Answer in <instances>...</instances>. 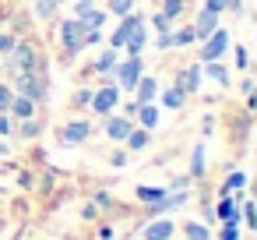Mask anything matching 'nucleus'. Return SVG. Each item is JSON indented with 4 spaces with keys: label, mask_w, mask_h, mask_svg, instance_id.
I'll use <instances>...</instances> for the list:
<instances>
[{
    "label": "nucleus",
    "mask_w": 257,
    "mask_h": 240,
    "mask_svg": "<svg viewBox=\"0 0 257 240\" xmlns=\"http://www.w3.org/2000/svg\"><path fill=\"white\" fill-rule=\"evenodd\" d=\"M15 96H29L32 103H39V99L46 96L43 74H39V71H22V74H15Z\"/></svg>",
    "instance_id": "f257e3e1"
},
{
    "label": "nucleus",
    "mask_w": 257,
    "mask_h": 240,
    "mask_svg": "<svg viewBox=\"0 0 257 240\" xmlns=\"http://www.w3.org/2000/svg\"><path fill=\"white\" fill-rule=\"evenodd\" d=\"M225 50H229V32H225V29H215L208 39H201V64H215V60H222Z\"/></svg>",
    "instance_id": "f03ea898"
},
{
    "label": "nucleus",
    "mask_w": 257,
    "mask_h": 240,
    "mask_svg": "<svg viewBox=\"0 0 257 240\" xmlns=\"http://www.w3.org/2000/svg\"><path fill=\"white\" fill-rule=\"evenodd\" d=\"M60 43H64V50H67L71 57L85 50V29H81V22H78V18L60 22Z\"/></svg>",
    "instance_id": "7ed1b4c3"
},
{
    "label": "nucleus",
    "mask_w": 257,
    "mask_h": 240,
    "mask_svg": "<svg viewBox=\"0 0 257 240\" xmlns=\"http://www.w3.org/2000/svg\"><path fill=\"white\" fill-rule=\"evenodd\" d=\"M95 131H92V120H71V124H64L60 131H57V141L60 145H81V141H88Z\"/></svg>",
    "instance_id": "20e7f679"
},
{
    "label": "nucleus",
    "mask_w": 257,
    "mask_h": 240,
    "mask_svg": "<svg viewBox=\"0 0 257 240\" xmlns=\"http://www.w3.org/2000/svg\"><path fill=\"white\" fill-rule=\"evenodd\" d=\"M116 106H120V89H116V85H102L99 92H92V110H95V117H109Z\"/></svg>",
    "instance_id": "39448f33"
},
{
    "label": "nucleus",
    "mask_w": 257,
    "mask_h": 240,
    "mask_svg": "<svg viewBox=\"0 0 257 240\" xmlns=\"http://www.w3.org/2000/svg\"><path fill=\"white\" fill-rule=\"evenodd\" d=\"M141 74H145L141 57H127V60L116 64V82H120V89H127V92H134V85H138Z\"/></svg>",
    "instance_id": "423d86ee"
},
{
    "label": "nucleus",
    "mask_w": 257,
    "mask_h": 240,
    "mask_svg": "<svg viewBox=\"0 0 257 240\" xmlns=\"http://www.w3.org/2000/svg\"><path fill=\"white\" fill-rule=\"evenodd\" d=\"M36 64H39V57H36L32 43H15V50H11V67H15V74L36 71Z\"/></svg>",
    "instance_id": "0eeeda50"
},
{
    "label": "nucleus",
    "mask_w": 257,
    "mask_h": 240,
    "mask_svg": "<svg viewBox=\"0 0 257 240\" xmlns=\"http://www.w3.org/2000/svg\"><path fill=\"white\" fill-rule=\"evenodd\" d=\"M141 22H145L141 15H123V22H120V25H116V32L109 36V46H113V50H123L127 36H131V32H134V29H138Z\"/></svg>",
    "instance_id": "6e6552de"
},
{
    "label": "nucleus",
    "mask_w": 257,
    "mask_h": 240,
    "mask_svg": "<svg viewBox=\"0 0 257 240\" xmlns=\"http://www.w3.org/2000/svg\"><path fill=\"white\" fill-rule=\"evenodd\" d=\"M173 233H176V222H173V219H152V222L141 229L145 240H173Z\"/></svg>",
    "instance_id": "1a4fd4ad"
},
{
    "label": "nucleus",
    "mask_w": 257,
    "mask_h": 240,
    "mask_svg": "<svg viewBox=\"0 0 257 240\" xmlns=\"http://www.w3.org/2000/svg\"><path fill=\"white\" fill-rule=\"evenodd\" d=\"M131 127H134L131 117H123V113H120V117H113V113L106 117V138H109V141H123V138L131 134Z\"/></svg>",
    "instance_id": "9d476101"
},
{
    "label": "nucleus",
    "mask_w": 257,
    "mask_h": 240,
    "mask_svg": "<svg viewBox=\"0 0 257 240\" xmlns=\"http://www.w3.org/2000/svg\"><path fill=\"white\" fill-rule=\"evenodd\" d=\"M215 215L222 219V226H239V208H236V201H232L229 194H222V201H218Z\"/></svg>",
    "instance_id": "9b49d317"
},
{
    "label": "nucleus",
    "mask_w": 257,
    "mask_h": 240,
    "mask_svg": "<svg viewBox=\"0 0 257 240\" xmlns=\"http://www.w3.org/2000/svg\"><path fill=\"white\" fill-rule=\"evenodd\" d=\"M145 46H148V29H145V22H141V25H138V29H134V32L127 36L123 50H127L131 57H141V50H145Z\"/></svg>",
    "instance_id": "f8f14e48"
},
{
    "label": "nucleus",
    "mask_w": 257,
    "mask_h": 240,
    "mask_svg": "<svg viewBox=\"0 0 257 240\" xmlns=\"http://www.w3.org/2000/svg\"><path fill=\"white\" fill-rule=\"evenodd\" d=\"M197 85H201V67H187V71H180V78H176V89H180L183 96L197 92Z\"/></svg>",
    "instance_id": "ddd939ff"
},
{
    "label": "nucleus",
    "mask_w": 257,
    "mask_h": 240,
    "mask_svg": "<svg viewBox=\"0 0 257 240\" xmlns=\"http://www.w3.org/2000/svg\"><path fill=\"white\" fill-rule=\"evenodd\" d=\"M215 29H218V15L201 11V18H197V25H194V39H208Z\"/></svg>",
    "instance_id": "4468645a"
},
{
    "label": "nucleus",
    "mask_w": 257,
    "mask_h": 240,
    "mask_svg": "<svg viewBox=\"0 0 257 240\" xmlns=\"http://www.w3.org/2000/svg\"><path fill=\"white\" fill-rule=\"evenodd\" d=\"M134 92H138V103H152V99L159 96V82H155V78H148V74H141V78H138V85H134Z\"/></svg>",
    "instance_id": "2eb2a0df"
},
{
    "label": "nucleus",
    "mask_w": 257,
    "mask_h": 240,
    "mask_svg": "<svg viewBox=\"0 0 257 240\" xmlns=\"http://www.w3.org/2000/svg\"><path fill=\"white\" fill-rule=\"evenodd\" d=\"M8 113H15L18 120H29V117L36 113V103H32L29 96H15V99H11V110H8Z\"/></svg>",
    "instance_id": "dca6fc26"
},
{
    "label": "nucleus",
    "mask_w": 257,
    "mask_h": 240,
    "mask_svg": "<svg viewBox=\"0 0 257 240\" xmlns=\"http://www.w3.org/2000/svg\"><path fill=\"white\" fill-rule=\"evenodd\" d=\"M123 141H127V148H131V152H141V148L152 141V134H148L145 127H131V134H127Z\"/></svg>",
    "instance_id": "f3484780"
},
{
    "label": "nucleus",
    "mask_w": 257,
    "mask_h": 240,
    "mask_svg": "<svg viewBox=\"0 0 257 240\" xmlns=\"http://www.w3.org/2000/svg\"><path fill=\"white\" fill-rule=\"evenodd\" d=\"M138 117H141V127H145V131H152V127L159 124V106L141 103V106H138Z\"/></svg>",
    "instance_id": "a211bd4d"
},
{
    "label": "nucleus",
    "mask_w": 257,
    "mask_h": 240,
    "mask_svg": "<svg viewBox=\"0 0 257 240\" xmlns=\"http://www.w3.org/2000/svg\"><path fill=\"white\" fill-rule=\"evenodd\" d=\"M78 22H81V29H102V25H106V11H95V8H92V11L81 15Z\"/></svg>",
    "instance_id": "6ab92c4d"
},
{
    "label": "nucleus",
    "mask_w": 257,
    "mask_h": 240,
    "mask_svg": "<svg viewBox=\"0 0 257 240\" xmlns=\"http://www.w3.org/2000/svg\"><path fill=\"white\" fill-rule=\"evenodd\" d=\"M204 71H208V78H211L215 85H222V89L229 85V71H225V67H222L218 60H215V64H204Z\"/></svg>",
    "instance_id": "aec40b11"
},
{
    "label": "nucleus",
    "mask_w": 257,
    "mask_h": 240,
    "mask_svg": "<svg viewBox=\"0 0 257 240\" xmlns=\"http://www.w3.org/2000/svg\"><path fill=\"white\" fill-rule=\"evenodd\" d=\"M183 99H187V96H183V92H180L176 85L162 92V106H166V110H180V106H183Z\"/></svg>",
    "instance_id": "412c9836"
},
{
    "label": "nucleus",
    "mask_w": 257,
    "mask_h": 240,
    "mask_svg": "<svg viewBox=\"0 0 257 240\" xmlns=\"http://www.w3.org/2000/svg\"><path fill=\"white\" fill-rule=\"evenodd\" d=\"M166 191H169V187H145V184H141V187H138V201H145V205H155V201H159Z\"/></svg>",
    "instance_id": "4be33fe9"
},
{
    "label": "nucleus",
    "mask_w": 257,
    "mask_h": 240,
    "mask_svg": "<svg viewBox=\"0 0 257 240\" xmlns=\"http://www.w3.org/2000/svg\"><path fill=\"white\" fill-rule=\"evenodd\" d=\"M183 233H187V240H211V229L204 222H187Z\"/></svg>",
    "instance_id": "5701e85b"
},
{
    "label": "nucleus",
    "mask_w": 257,
    "mask_h": 240,
    "mask_svg": "<svg viewBox=\"0 0 257 240\" xmlns=\"http://www.w3.org/2000/svg\"><path fill=\"white\" fill-rule=\"evenodd\" d=\"M243 184H246V173H239V170H236V173H229V177H225V184H222V194H232V191H239Z\"/></svg>",
    "instance_id": "b1692460"
},
{
    "label": "nucleus",
    "mask_w": 257,
    "mask_h": 240,
    "mask_svg": "<svg viewBox=\"0 0 257 240\" xmlns=\"http://www.w3.org/2000/svg\"><path fill=\"white\" fill-rule=\"evenodd\" d=\"M183 8H187V0H162V15L173 22V18H180L183 15Z\"/></svg>",
    "instance_id": "393cba45"
},
{
    "label": "nucleus",
    "mask_w": 257,
    "mask_h": 240,
    "mask_svg": "<svg viewBox=\"0 0 257 240\" xmlns=\"http://www.w3.org/2000/svg\"><path fill=\"white\" fill-rule=\"evenodd\" d=\"M113 67H116V50H106V53L95 60V71H99V74H106V71H113Z\"/></svg>",
    "instance_id": "a878e982"
},
{
    "label": "nucleus",
    "mask_w": 257,
    "mask_h": 240,
    "mask_svg": "<svg viewBox=\"0 0 257 240\" xmlns=\"http://www.w3.org/2000/svg\"><path fill=\"white\" fill-rule=\"evenodd\" d=\"M190 43H194V29H176V32H173V50L190 46Z\"/></svg>",
    "instance_id": "bb28decb"
},
{
    "label": "nucleus",
    "mask_w": 257,
    "mask_h": 240,
    "mask_svg": "<svg viewBox=\"0 0 257 240\" xmlns=\"http://www.w3.org/2000/svg\"><path fill=\"white\" fill-rule=\"evenodd\" d=\"M204 173V148L197 145L194 148V159H190V177H201Z\"/></svg>",
    "instance_id": "cd10ccee"
},
{
    "label": "nucleus",
    "mask_w": 257,
    "mask_h": 240,
    "mask_svg": "<svg viewBox=\"0 0 257 240\" xmlns=\"http://www.w3.org/2000/svg\"><path fill=\"white\" fill-rule=\"evenodd\" d=\"M11 99H15V89L0 82V113H8V110H11Z\"/></svg>",
    "instance_id": "c85d7f7f"
},
{
    "label": "nucleus",
    "mask_w": 257,
    "mask_h": 240,
    "mask_svg": "<svg viewBox=\"0 0 257 240\" xmlns=\"http://www.w3.org/2000/svg\"><path fill=\"white\" fill-rule=\"evenodd\" d=\"M232 8V0H204V8L201 11H211V15H222V11H229Z\"/></svg>",
    "instance_id": "c756f323"
},
{
    "label": "nucleus",
    "mask_w": 257,
    "mask_h": 240,
    "mask_svg": "<svg viewBox=\"0 0 257 240\" xmlns=\"http://www.w3.org/2000/svg\"><path fill=\"white\" fill-rule=\"evenodd\" d=\"M53 11H57V0H36V15L39 18H53Z\"/></svg>",
    "instance_id": "7c9ffc66"
},
{
    "label": "nucleus",
    "mask_w": 257,
    "mask_h": 240,
    "mask_svg": "<svg viewBox=\"0 0 257 240\" xmlns=\"http://www.w3.org/2000/svg\"><path fill=\"white\" fill-rule=\"evenodd\" d=\"M18 134H22V138H36V134H39V124H36L32 117H29V120H22V127H18Z\"/></svg>",
    "instance_id": "2f4dec72"
},
{
    "label": "nucleus",
    "mask_w": 257,
    "mask_h": 240,
    "mask_svg": "<svg viewBox=\"0 0 257 240\" xmlns=\"http://www.w3.org/2000/svg\"><path fill=\"white\" fill-rule=\"evenodd\" d=\"M131 8H134V0H109L113 15H131Z\"/></svg>",
    "instance_id": "473e14b6"
},
{
    "label": "nucleus",
    "mask_w": 257,
    "mask_h": 240,
    "mask_svg": "<svg viewBox=\"0 0 257 240\" xmlns=\"http://www.w3.org/2000/svg\"><path fill=\"white\" fill-rule=\"evenodd\" d=\"M11 50H15V36L0 32V57H11Z\"/></svg>",
    "instance_id": "72a5a7b5"
},
{
    "label": "nucleus",
    "mask_w": 257,
    "mask_h": 240,
    "mask_svg": "<svg viewBox=\"0 0 257 240\" xmlns=\"http://www.w3.org/2000/svg\"><path fill=\"white\" fill-rule=\"evenodd\" d=\"M152 25H155L159 32H169V29H173V22H169L166 15H155V18H152Z\"/></svg>",
    "instance_id": "f704fd0d"
},
{
    "label": "nucleus",
    "mask_w": 257,
    "mask_h": 240,
    "mask_svg": "<svg viewBox=\"0 0 257 240\" xmlns=\"http://www.w3.org/2000/svg\"><path fill=\"white\" fill-rule=\"evenodd\" d=\"M85 103H92V89H78L74 92V106H85Z\"/></svg>",
    "instance_id": "c9c22d12"
},
{
    "label": "nucleus",
    "mask_w": 257,
    "mask_h": 240,
    "mask_svg": "<svg viewBox=\"0 0 257 240\" xmlns=\"http://www.w3.org/2000/svg\"><path fill=\"white\" fill-rule=\"evenodd\" d=\"M155 46H159V50H169V46H173V29H169V32H162Z\"/></svg>",
    "instance_id": "e433bc0d"
},
{
    "label": "nucleus",
    "mask_w": 257,
    "mask_h": 240,
    "mask_svg": "<svg viewBox=\"0 0 257 240\" xmlns=\"http://www.w3.org/2000/svg\"><path fill=\"white\" fill-rule=\"evenodd\" d=\"M222 240H239V226H222Z\"/></svg>",
    "instance_id": "4c0bfd02"
},
{
    "label": "nucleus",
    "mask_w": 257,
    "mask_h": 240,
    "mask_svg": "<svg viewBox=\"0 0 257 240\" xmlns=\"http://www.w3.org/2000/svg\"><path fill=\"white\" fill-rule=\"evenodd\" d=\"M92 8H95V0H78V18H81V15H88Z\"/></svg>",
    "instance_id": "58836bf2"
},
{
    "label": "nucleus",
    "mask_w": 257,
    "mask_h": 240,
    "mask_svg": "<svg viewBox=\"0 0 257 240\" xmlns=\"http://www.w3.org/2000/svg\"><path fill=\"white\" fill-rule=\"evenodd\" d=\"M236 64H239V67H246V64H250V53H246V50H243V46H239V50H236Z\"/></svg>",
    "instance_id": "ea45409f"
},
{
    "label": "nucleus",
    "mask_w": 257,
    "mask_h": 240,
    "mask_svg": "<svg viewBox=\"0 0 257 240\" xmlns=\"http://www.w3.org/2000/svg\"><path fill=\"white\" fill-rule=\"evenodd\" d=\"M0 134H11V117L0 113Z\"/></svg>",
    "instance_id": "a19ab883"
},
{
    "label": "nucleus",
    "mask_w": 257,
    "mask_h": 240,
    "mask_svg": "<svg viewBox=\"0 0 257 240\" xmlns=\"http://www.w3.org/2000/svg\"><path fill=\"white\" fill-rule=\"evenodd\" d=\"M138 106H141L138 99H134V103H123V117H134V113H138Z\"/></svg>",
    "instance_id": "79ce46f5"
},
{
    "label": "nucleus",
    "mask_w": 257,
    "mask_h": 240,
    "mask_svg": "<svg viewBox=\"0 0 257 240\" xmlns=\"http://www.w3.org/2000/svg\"><path fill=\"white\" fill-rule=\"evenodd\" d=\"M109 163H113V166H123V163H127V152H113V159H109Z\"/></svg>",
    "instance_id": "37998d69"
},
{
    "label": "nucleus",
    "mask_w": 257,
    "mask_h": 240,
    "mask_svg": "<svg viewBox=\"0 0 257 240\" xmlns=\"http://www.w3.org/2000/svg\"><path fill=\"white\" fill-rule=\"evenodd\" d=\"M57 4H64V0H57Z\"/></svg>",
    "instance_id": "c03bdc74"
},
{
    "label": "nucleus",
    "mask_w": 257,
    "mask_h": 240,
    "mask_svg": "<svg viewBox=\"0 0 257 240\" xmlns=\"http://www.w3.org/2000/svg\"><path fill=\"white\" fill-rule=\"evenodd\" d=\"M0 67H4V64H0Z\"/></svg>",
    "instance_id": "a18cd8bd"
}]
</instances>
